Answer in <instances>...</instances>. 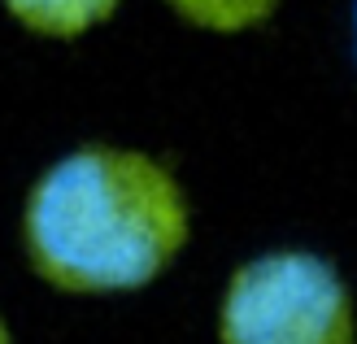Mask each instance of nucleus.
Returning <instances> with one entry per match:
<instances>
[{
	"label": "nucleus",
	"instance_id": "f257e3e1",
	"mask_svg": "<svg viewBox=\"0 0 357 344\" xmlns=\"http://www.w3.org/2000/svg\"><path fill=\"white\" fill-rule=\"evenodd\" d=\"M17 244L31 275L61 297H131L188 253L192 196L166 157L83 140L31 179Z\"/></svg>",
	"mask_w": 357,
	"mask_h": 344
},
{
	"label": "nucleus",
	"instance_id": "39448f33",
	"mask_svg": "<svg viewBox=\"0 0 357 344\" xmlns=\"http://www.w3.org/2000/svg\"><path fill=\"white\" fill-rule=\"evenodd\" d=\"M0 344H13V331H9V322H5V314H0Z\"/></svg>",
	"mask_w": 357,
	"mask_h": 344
},
{
	"label": "nucleus",
	"instance_id": "20e7f679",
	"mask_svg": "<svg viewBox=\"0 0 357 344\" xmlns=\"http://www.w3.org/2000/svg\"><path fill=\"white\" fill-rule=\"evenodd\" d=\"M192 31L205 35H248L283 9V0H162Z\"/></svg>",
	"mask_w": 357,
	"mask_h": 344
},
{
	"label": "nucleus",
	"instance_id": "7ed1b4c3",
	"mask_svg": "<svg viewBox=\"0 0 357 344\" xmlns=\"http://www.w3.org/2000/svg\"><path fill=\"white\" fill-rule=\"evenodd\" d=\"M122 5L127 0H0L13 27L48 44H75L83 35L109 27Z\"/></svg>",
	"mask_w": 357,
	"mask_h": 344
},
{
	"label": "nucleus",
	"instance_id": "f03ea898",
	"mask_svg": "<svg viewBox=\"0 0 357 344\" xmlns=\"http://www.w3.org/2000/svg\"><path fill=\"white\" fill-rule=\"evenodd\" d=\"M218 344H357L344 270L296 244L244 257L218 297Z\"/></svg>",
	"mask_w": 357,
	"mask_h": 344
},
{
	"label": "nucleus",
	"instance_id": "423d86ee",
	"mask_svg": "<svg viewBox=\"0 0 357 344\" xmlns=\"http://www.w3.org/2000/svg\"><path fill=\"white\" fill-rule=\"evenodd\" d=\"M353 66H357V0H353Z\"/></svg>",
	"mask_w": 357,
	"mask_h": 344
}]
</instances>
